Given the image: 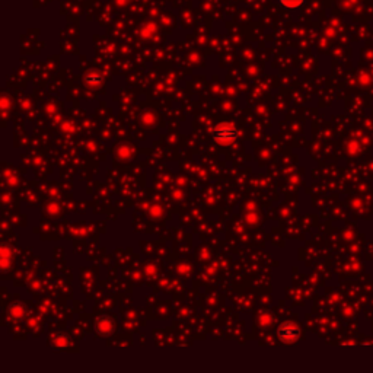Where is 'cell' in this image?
Returning a JSON list of instances; mask_svg holds the SVG:
<instances>
[{
	"label": "cell",
	"instance_id": "6da1fadb",
	"mask_svg": "<svg viewBox=\"0 0 373 373\" xmlns=\"http://www.w3.org/2000/svg\"><path fill=\"white\" fill-rule=\"evenodd\" d=\"M212 136L213 139L219 143V144H223V146H228L231 143H233L238 137V131H236V127L232 125V124H228V123H223L220 125H218L213 131H212Z\"/></svg>",
	"mask_w": 373,
	"mask_h": 373
},
{
	"label": "cell",
	"instance_id": "7a4b0ae2",
	"mask_svg": "<svg viewBox=\"0 0 373 373\" xmlns=\"http://www.w3.org/2000/svg\"><path fill=\"white\" fill-rule=\"evenodd\" d=\"M279 337L286 342H293L299 337V328L292 322H284L279 328Z\"/></svg>",
	"mask_w": 373,
	"mask_h": 373
},
{
	"label": "cell",
	"instance_id": "3957f363",
	"mask_svg": "<svg viewBox=\"0 0 373 373\" xmlns=\"http://www.w3.org/2000/svg\"><path fill=\"white\" fill-rule=\"evenodd\" d=\"M277 2L286 9H299L300 6H303L305 0H277Z\"/></svg>",
	"mask_w": 373,
	"mask_h": 373
},
{
	"label": "cell",
	"instance_id": "277c9868",
	"mask_svg": "<svg viewBox=\"0 0 373 373\" xmlns=\"http://www.w3.org/2000/svg\"><path fill=\"white\" fill-rule=\"evenodd\" d=\"M85 80H86L89 85H96V83L102 82V76L98 75V73H89V75H86Z\"/></svg>",
	"mask_w": 373,
	"mask_h": 373
},
{
	"label": "cell",
	"instance_id": "5b68a950",
	"mask_svg": "<svg viewBox=\"0 0 373 373\" xmlns=\"http://www.w3.org/2000/svg\"><path fill=\"white\" fill-rule=\"evenodd\" d=\"M120 2H121V0H120Z\"/></svg>",
	"mask_w": 373,
	"mask_h": 373
}]
</instances>
